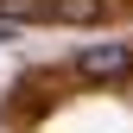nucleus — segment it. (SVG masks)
I'll list each match as a JSON object with an SVG mask.
<instances>
[{"label": "nucleus", "instance_id": "1", "mask_svg": "<svg viewBox=\"0 0 133 133\" xmlns=\"http://www.w3.org/2000/svg\"><path fill=\"white\" fill-rule=\"evenodd\" d=\"M76 70L89 82H121V76H133V51L127 44H89V51L76 57Z\"/></svg>", "mask_w": 133, "mask_h": 133}, {"label": "nucleus", "instance_id": "2", "mask_svg": "<svg viewBox=\"0 0 133 133\" xmlns=\"http://www.w3.org/2000/svg\"><path fill=\"white\" fill-rule=\"evenodd\" d=\"M51 6V19H63V25H95L102 19V0H44Z\"/></svg>", "mask_w": 133, "mask_h": 133}, {"label": "nucleus", "instance_id": "3", "mask_svg": "<svg viewBox=\"0 0 133 133\" xmlns=\"http://www.w3.org/2000/svg\"><path fill=\"white\" fill-rule=\"evenodd\" d=\"M0 13H6V19H19V25L51 19V6H44V0H0Z\"/></svg>", "mask_w": 133, "mask_h": 133}]
</instances>
